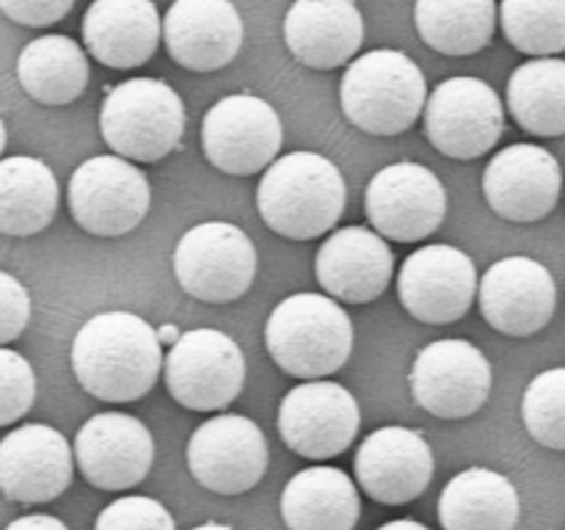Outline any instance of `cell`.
I'll return each instance as SVG.
<instances>
[{"mask_svg": "<svg viewBox=\"0 0 565 530\" xmlns=\"http://www.w3.org/2000/svg\"><path fill=\"white\" fill-rule=\"evenodd\" d=\"M163 362L158 329L127 309L94 315L72 340L77 384L108 403L141 401L158 381Z\"/></svg>", "mask_w": 565, "mask_h": 530, "instance_id": "6da1fadb", "label": "cell"}, {"mask_svg": "<svg viewBox=\"0 0 565 530\" xmlns=\"http://www.w3.org/2000/svg\"><path fill=\"white\" fill-rule=\"evenodd\" d=\"M345 193V177L334 160L318 152H290L265 169L257 210L276 235L315 241L342 219Z\"/></svg>", "mask_w": 565, "mask_h": 530, "instance_id": "7a4b0ae2", "label": "cell"}, {"mask_svg": "<svg viewBox=\"0 0 565 530\" xmlns=\"http://www.w3.org/2000/svg\"><path fill=\"white\" fill-rule=\"evenodd\" d=\"M270 359L303 381H323L337 373L353 351L351 315L331 296L296 293L276 304L265 324Z\"/></svg>", "mask_w": 565, "mask_h": 530, "instance_id": "3957f363", "label": "cell"}, {"mask_svg": "<svg viewBox=\"0 0 565 530\" xmlns=\"http://www.w3.org/2000/svg\"><path fill=\"white\" fill-rule=\"evenodd\" d=\"M342 114L370 136H401L428 105L423 70L401 50H373L342 72Z\"/></svg>", "mask_w": 565, "mask_h": 530, "instance_id": "277c9868", "label": "cell"}, {"mask_svg": "<svg viewBox=\"0 0 565 530\" xmlns=\"http://www.w3.org/2000/svg\"><path fill=\"white\" fill-rule=\"evenodd\" d=\"M99 130L119 158L154 163L180 147L185 105L169 83L158 77H130L105 94Z\"/></svg>", "mask_w": 565, "mask_h": 530, "instance_id": "5b68a950", "label": "cell"}, {"mask_svg": "<svg viewBox=\"0 0 565 530\" xmlns=\"http://www.w3.org/2000/svg\"><path fill=\"white\" fill-rule=\"evenodd\" d=\"M174 274L188 296L207 304H230L257 276V248L241 226L204 221L191 226L174 248Z\"/></svg>", "mask_w": 565, "mask_h": 530, "instance_id": "8992f818", "label": "cell"}, {"mask_svg": "<svg viewBox=\"0 0 565 530\" xmlns=\"http://www.w3.org/2000/svg\"><path fill=\"white\" fill-rule=\"evenodd\" d=\"M66 202L75 224L97 237H121L149 213L152 188L147 174L119 155L83 160L70 177Z\"/></svg>", "mask_w": 565, "mask_h": 530, "instance_id": "52a82bcc", "label": "cell"}, {"mask_svg": "<svg viewBox=\"0 0 565 530\" xmlns=\"http://www.w3.org/2000/svg\"><path fill=\"white\" fill-rule=\"evenodd\" d=\"M166 390L193 412H221L246 384V357L230 335L218 329L185 331L166 351Z\"/></svg>", "mask_w": 565, "mask_h": 530, "instance_id": "ba28073f", "label": "cell"}, {"mask_svg": "<svg viewBox=\"0 0 565 530\" xmlns=\"http://www.w3.org/2000/svg\"><path fill=\"white\" fill-rule=\"evenodd\" d=\"M505 130V108L480 77H450L428 94L425 136L441 155L475 160L491 152Z\"/></svg>", "mask_w": 565, "mask_h": 530, "instance_id": "9c48e42d", "label": "cell"}, {"mask_svg": "<svg viewBox=\"0 0 565 530\" xmlns=\"http://www.w3.org/2000/svg\"><path fill=\"white\" fill-rule=\"evenodd\" d=\"M281 119L274 105L254 94H230L207 110L202 125L204 155L232 177L257 174L279 160Z\"/></svg>", "mask_w": 565, "mask_h": 530, "instance_id": "30bf717a", "label": "cell"}, {"mask_svg": "<svg viewBox=\"0 0 565 530\" xmlns=\"http://www.w3.org/2000/svg\"><path fill=\"white\" fill-rule=\"evenodd\" d=\"M364 213L373 232L397 243L425 241L447 215V191L423 163L384 166L364 191Z\"/></svg>", "mask_w": 565, "mask_h": 530, "instance_id": "8fae6325", "label": "cell"}, {"mask_svg": "<svg viewBox=\"0 0 565 530\" xmlns=\"http://www.w3.org/2000/svg\"><path fill=\"white\" fill-rule=\"evenodd\" d=\"M408 384L417 406L434 417H472L489 401L491 362L469 340H436L417 353Z\"/></svg>", "mask_w": 565, "mask_h": 530, "instance_id": "7c38bea8", "label": "cell"}, {"mask_svg": "<svg viewBox=\"0 0 565 530\" xmlns=\"http://www.w3.org/2000/svg\"><path fill=\"white\" fill-rule=\"evenodd\" d=\"M188 469L215 495H243L268 469V439L246 414H215L188 439Z\"/></svg>", "mask_w": 565, "mask_h": 530, "instance_id": "4fadbf2b", "label": "cell"}, {"mask_svg": "<svg viewBox=\"0 0 565 530\" xmlns=\"http://www.w3.org/2000/svg\"><path fill=\"white\" fill-rule=\"evenodd\" d=\"M362 412L351 392L337 381H303L279 406V434L292 453L326 462L351 447Z\"/></svg>", "mask_w": 565, "mask_h": 530, "instance_id": "5bb4252c", "label": "cell"}, {"mask_svg": "<svg viewBox=\"0 0 565 530\" xmlns=\"http://www.w3.org/2000/svg\"><path fill=\"white\" fill-rule=\"evenodd\" d=\"M472 257L456 246L430 243L406 257L397 274V296L423 324H456L469 312L478 293Z\"/></svg>", "mask_w": 565, "mask_h": 530, "instance_id": "9a60e30c", "label": "cell"}, {"mask_svg": "<svg viewBox=\"0 0 565 530\" xmlns=\"http://www.w3.org/2000/svg\"><path fill=\"white\" fill-rule=\"evenodd\" d=\"M75 462L94 489H130L152 469L154 439L147 425L132 414H94L75 436Z\"/></svg>", "mask_w": 565, "mask_h": 530, "instance_id": "2e32d148", "label": "cell"}, {"mask_svg": "<svg viewBox=\"0 0 565 530\" xmlns=\"http://www.w3.org/2000/svg\"><path fill=\"white\" fill-rule=\"evenodd\" d=\"M480 312L500 335H539L557 307L555 276L533 257L497 259L478 285Z\"/></svg>", "mask_w": 565, "mask_h": 530, "instance_id": "e0dca14e", "label": "cell"}, {"mask_svg": "<svg viewBox=\"0 0 565 530\" xmlns=\"http://www.w3.org/2000/svg\"><path fill=\"white\" fill-rule=\"evenodd\" d=\"M561 163L539 144H511L491 158L483 174L486 202L516 224L546 219L561 199Z\"/></svg>", "mask_w": 565, "mask_h": 530, "instance_id": "ac0fdd59", "label": "cell"}, {"mask_svg": "<svg viewBox=\"0 0 565 530\" xmlns=\"http://www.w3.org/2000/svg\"><path fill=\"white\" fill-rule=\"evenodd\" d=\"M72 447L50 425L28 423L0 439V495L14 502H50L72 484Z\"/></svg>", "mask_w": 565, "mask_h": 530, "instance_id": "d6986e66", "label": "cell"}, {"mask_svg": "<svg viewBox=\"0 0 565 530\" xmlns=\"http://www.w3.org/2000/svg\"><path fill=\"white\" fill-rule=\"evenodd\" d=\"M356 480L373 500L403 506L423 495L434 478V451L423 434L403 425L373 431L359 445Z\"/></svg>", "mask_w": 565, "mask_h": 530, "instance_id": "ffe728a7", "label": "cell"}, {"mask_svg": "<svg viewBox=\"0 0 565 530\" xmlns=\"http://www.w3.org/2000/svg\"><path fill=\"white\" fill-rule=\"evenodd\" d=\"M163 42L185 70H224L243 47V20L230 0H177L163 17Z\"/></svg>", "mask_w": 565, "mask_h": 530, "instance_id": "44dd1931", "label": "cell"}, {"mask_svg": "<svg viewBox=\"0 0 565 530\" xmlns=\"http://www.w3.org/2000/svg\"><path fill=\"white\" fill-rule=\"evenodd\" d=\"M315 274L331 298L370 304L390 287L395 254L379 232L367 226H342L318 248Z\"/></svg>", "mask_w": 565, "mask_h": 530, "instance_id": "7402d4cb", "label": "cell"}, {"mask_svg": "<svg viewBox=\"0 0 565 530\" xmlns=\"http://www.w3.org/2000/svg\"><path fill=\"white\" fill-rule=\"evenodd\" d=\"M163 36L158 6L149 0H97L83 14V44L110 70L147 64Z\"/></svg>", "mask_w": 565, "mask_h": 530, "instance_id": "603a6c76", "label": "cell"}, {"mask_svg": "<svg viewBox=\"0 0 565 530\" xmlns=\"http://www.w3.org/2000/svg\"><path fill=\"white\" fill-rule=\"evenodd\" d=\"M285 42L309 70H334L359 53L364 20L348 0H298L287 9Z\"/></svg>", "mask_w": 565, "mask_h": 530, "instance_id": "cb8c5ba5", "label": "cell"}, {"mask_svg": "<svg viewBox=\"0 0 565 530\" xmlns=\"http://www.w3.org/2000/svg\"><path fill=\"white\" fill-rule=\"evenodd\" d=\"M362 500L351 475L337 467H307L281 491V519L290 530H353Z\"/></svg>", "mask_w": 565, "mask_h": 530, "instance_id": "d4e9b609", "label": "cell"}, {"mask_svg": "<svg viewBox=\"0 0 565 530\" xmlns=\"http://www.w3.org/2000/svg\"><path fill=\"white\" fill-rule=\"evenodd\" d=\"M519 511L516 486L486 467L458 473L439 497V522L445 530H513Z\"/></svg>", "mask_w": 565, "mask_h": 530, "instance_id": "484cf974", "label": "cell"}, {"mask_svg": "<svg viewBox=\"0 0 565 530\" xmlns=\"http://www.w3.org/2000/svg\"><path fill=\"white\" fill-rule=\"evenodd\" d=\"M58 210V180L44 160L9 155L0 160V235L42 232Z\"/></svg>", "mask_w": 565, "mask_h": 530, "instance_id": "4316f807", "label": "cell"}, {"mask_svg": "<svg viewBox=\"0 0 565 530\" xmlns=\"http://www.w3.org/2000/svg\"><path fill=\"white\" fill-rule=\"evenodd\" d=\"M17 81L22 92L42 105H66L88 86L86 50L70 36H39L22 47L17 59Z\"/></svg>", "mask_w": 565, "mask_h": 530, "instance_id": "83f0119b", "label": "cell"}, {"mask_svg": "<svg viewBox=\"0 0 565 530\" xmlns=\"http://www.w3.org/2000/svg\"><path fill=\"white\" fill-rule=\"evenodd\" d=\"M497 3L491 0H419L414 25L428 47L445 55H475L491 42L497 28Z\"/></svg>", "mask_w": 565, "mask_h": 530, "instance_id": "f1b7e54d", "label": "cell"}, {"mask_svg": "<svg viewBox=\"0 0 565 530\" xmlns=\"http://www.w3.org/2000/svg\"><path fill=\"white\" fill-rule=\"evenodd\" d=\"M508 110L533 136H565V61L533 59L508 81Z\"/></svg>", "mask_w": 565, "mask_h": 530, "instance_id": "f546056e", "label": "cell"}, {"mask_svg": "<svg viewBox=\"0 0 565 530\" xmlns=\"http://www.w3.org/2000/svg\"><path fill=\"white\" fill-rule=\"evenodd\" d=\"M500 25L519 53L555 59L565 50V0H505Z\"/></svg>", "mask_w": 565, "mask_h": 530, "instance_id": "4dcf8cb0", "label": "cell"}, {"mask_svg": "<svg viewBox=\"0 0 565 530\" xmlns=\"http://www.w3.org/2000/svg\"><path fill=\"white\" fill-rule=\"evenodd\" d=\"M527 434L550 451H565V368L535 375L522 398Z\"/></svg>", "mask_w": 565, "mask_h": 530, "instance_id": "1f68e13d", "label": "cell"}, {"mask_svg": "<svg viewBox=\"0 0 565 530\" xmlns=\"http://www.w3.org/2000/svg\"><path fill=\"white\" fill-rule=\"evenodd\" d=\"M36 398V373L22 353L0 348V425L25 417Z\"/></svg>", "mask_w": 565, "mask_h": 530, "instance_id": "d6a6232c", "label": "cell"}, {"mask_svg": "<svg viewBox=\"0 0 565 530\" xmlns=\"http://www.w3.org/2000/svg\"><path fill=\"white\" fill-rule=\"evenodd\" d=\"M94 530H177L163 502L143 495H127L99 511Z\"/></svg>", "mask_w": 565, "mask_h": 530, "instance_id": "836d02e7", "label": "cell"}, {"mask_svg": "<svg viewBox=\"0 0 565 530\" xmlns=\"http://www.w3.org/2000/svg\"><path fill=\"white\" fill-rule=\"evenodd\" d=\"M31 320V296L9 271H0V348L14 342Z\"/></svg>", "mask_w": 565, "mask_h": 530, "instance_id": "e575fe53", "label": "cell"}, {"mask_svg": "<svg viewBox=\"0 0 565 530\" xmlns=\"http://www.w3.org/2000/svg\"><path fill=\"white\" fill-rule=\"evenodd\" d=\"M72 6V0H0V14L28 28H47L64 20Z\"/></svg>", "mask_w": 565, "mask_h": 530, "instance_id": "d590c367", "label": "cell"}, {"mask_svg": "<svg viewBox=\"0 0 565 530\" xmlns=\"http://www.w3.org/2000/svg\"><path fill=\"white\" fill-rule=\"evenodd\" d=\"M3 530H70L58 517H50V513H28V517L14 519V522L6 524Z\"/></svg>", "mask_w": 565, "mask_h": 530, "instance_id": "8d00e7d4", "label": "cell"}, {"mask_svg": "<svg viewBox=\"0 0 565 530\" xmlns=\"http://www.w3.org/2000/svg\"><path fill=\"white\" fill-rule=\"evenodd\" d=\"M379 530H428L423 522H414V519H395V522L381 524Z\"/></svg>", "mask_w": 565, "mask_h": 530, "instance_id": "74e56055", "label": "cell"}, {"mask_svg": "<svg viewBox=\"0 0 565 530\" xmlns=\"http://www.w3.org/2000/svg\"><path fill=\"white\" fill-rule=\"evenodd\" d=\"M158 337H160V342H163V346H174L177 340H180V329H177V326H171V324H166V326H160L158 329Z\"/></svg>", "mask_w": 565, "mask_h": 530, "instance_id": "f35d334b", "label": "cell"}, {"mask_svg": "<svg viewBox=\"0 0 565 530\" xmlns=\"http://www.w3.org/2000/svg\"><path fill=\"white\" fill-rule=\"evenodd\" d=\"M191 530H235L230 528V524H221V522H204V524H196V528Z\"/></svg>", "mask_w": 565, "mask_h": 530, "instance_id": "ab89813d", "label": "cell"}, {"mask_svg": "<svg viewBox=\"0 0 565 530\" xmlns=\"http://www.w3.org/2000/svg\"><path fill=\"white\" fill-rule=\"evenodd\" d=\"M3 149H6V125H3V119H0V155H3Z\"/></svg>", "mask_w": 565, "mask_h": 530, "instance_id": "60d3db41", "label": "cell"}]
</instances>
